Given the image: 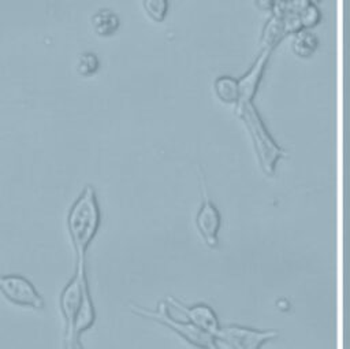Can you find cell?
Instances as JSON below:
<instances>
[{
  "label": "cell",
  "mask_w": 350,
  "mask_h": 349,
  "mask_svg": "<svg viewBox=\"0 0 350 349\" xmlns=\"http://www.w3.org/2000/svg\"><path fill=\"white\" fill-rule=\"evenodd\" d=\"M60 311L64 318L66 346L79 348V335L94 323V307L90 297L85 261H77V272L60 294Z\"/></svg>",
  "instance_id": "1"
},
{
  "label": "cell",
  "mask_w": 350,
  "mask_h": 349,
  "mask_svg": "<svg viewBox=\"0 0 350 349\" xmlns=\"http://www.w3.org/2000/svg\"><path fill=\"white\" fill-rule=\"evenodd\" d=\"M101 223L100 207L93 186L88 185L74 201L67 216V230L77 253V261H85L86 252Z\"/></svg>",
  "instance_id": "2"
},
{
  "label": "cell",
  "mask_w": 350,
  "mask_h": 349,
  "mask_svg": "<svg viewBox=\"0 0 350 349\" xmlns=\"http://www.w3.org/2000/svg\"><path fill=\"white\" fill-rule=\"evenodd\" d=\"M241 116L243 118L250 135L253 138L254 149L258 156V161L265 174L272 175L275 172V167L278 160L282 157L283 151L271 137L268 130L265 129L258 112L256 111L252 101L239 103Z\"/></svg>",
  "instance_id": "3"
},
{
  "label": "cell",
  "mask_w": 350,
  "mask_h": 349,
  "mask_svg": "<svg viewBox=\"0 0 350 349\" xmlns=\"http://www.w3.org/2000/svg\"><path fill=\"white\" fill-rule=\"evenodd\" d=\"M131 309L137 315H142L145 318L157 320V322L168 326L171 330L178 333L187 342H190L191 345H194L197 348H216L217 346L216 345V337L213 334L197 327L186 316L182 320L176 319L175 316H172L170 313V311L167 309V304H164V302L160 304L159 311H156V312L145 311V309L138 308V307H133Z\"/></svg>",
  "instance_id": "4"
},
{
  "label": "cell",
  "mask_w": 350,
  "mask_h": 349,
  "mask_svg": "<svg viewBox=\"0 0 350 349\" xmlns=\"http://www.w3.org/2000/svg\"><path fill=\"white\" fill-rule=\"evenodd\" d=\"M278 335L273 330H257L239 324H228L220 327L216 339L223 341L226 346L234 349H258L265 342L272 341Z\"/></svg>",
  "instance_id": "5"
},
{
  "label": "cell",
  "mask_w": 350,
  "mask_h": 349,
  "mask_svg": "<svg viewBox=\"0 0 350 349\" xmlns=\"http://www.w3.org/2000/svg\"><path fill=\"white\" fill-rule=\"evenodd\" d=\"M0 292L15 305L33 309H42L45 305L34 285L22 275H0Z\"/></svg>",
  "instance_id": "6"
},
{
  "label": "cell",
  "mask_w": 350,
  "mask_h": 349,
  "mask_svg": "<svg viewBox=\"0 0 350 349\" xmlns=\"http://www.w3.org/2000/svg\"><path fill=\"white\" fill-rule=\"evenodd\" d=\"M201 186H202L204 200H202L200 211L196 216V224H197V229H198L201 237L204 238L205 244L209 248H216L219 244L217 234H219L220 224H221V216H220L217 207L208 197L205 181H204L202 175H201Z\"/></svg>",
  "instance_id": "7"
},
{
  "label": "cell",
  "mask_w": 350,
  "mask_h": 349,
  "mask_svg": "<svg viewBox=\"0 0 350 349\" xmlns=\"http://www.w3.org/2000/svg\"><path fill=\"white\" fill-rule=\"evenodd\" d=\"M176 307L185 313V316L193 323L196 324L197 327L216 335V333L219 331L220 328V324H219V319L215 313V311L206 305V304H196V305H191V307H186V305H182L179 304L176 300L171 298Z\"/></svg>",
  "instance_id": "8"
},
{
  "label": "cell",
  "mask_w": 350,
  "mask_h": 349,
  "mask_svg": "<svg viewBox=\"0 0 350 349\" xmlns=\"http://www.w3.org/2000/svg\"><path fill=\"white\" fill-rule=\"evenodd\" d=\"M269 52H271V49H264V52L258 56V59L254 62L252 68L238 81L239 82V93H241L239 103L252 101L254 93L258 89L261 77L264 74L267 62L269 59Z\"/></svg>",
  "instance_id": "9"
},
{
  "label": "cell",
  "mask_w": 350,
  "mask_h": 349,
  "mask_svg": "<svg viewBox=\"0 0 350 349\" xmlns=\"http://www.w3.org/2000/svg\"><path fill=\"white\" fill-rule=\"evenodd\" d=\"M92 26H93V30L98 36L108 37V36H112L118 30L119 18L111 10H98L92 16Z\"/></svg>",
  "instance_id": "10"
},
{
  "label": "cell",
  "mask_w": 350,
  "mask_h": 349,
  "mask_svg": "<svg viewBox=\"0 0 350 349\" xmlns=\"http://www.w3.org/2000/svg\"><path fill=\"white\" fill-rule=\"evenodd\" d=\"M216 96L227 104L239 103V82L228 75H223L215 81Z\"/></svg>",
  "instance_id": "11"
},
{
  "label": "cell",
  "mask_w": 350,
  "mask_h": 349,
  "mask_svg": "<svg viewBox=\"0 0 350 349\" xmlns=\"http://www.w3.org/2000/svg\"><path fill=\"white\" fill-rule=\"evenodd\" d=\"M317 47V40L309 33H301L294 38L293 49L298 56H309Z\"/></svg>",
  "instance_id": "12"
},
{
  "label": "cell",
  "mask_w": 350,
  "mask_h": 349,
  "mask_svg": "<svg viewBox=\"0 0 350 349\" xmlns=\"http://www.w3.org/2000/svg\"><path fill=\"white\" fill-rule=\"evenodd\" d=\"M98 66H100V63H98L97 56L92 52H86L78 57L77 71L82 77H92L98 70Z\"/></svg>",
  "instance_id": "13"
},
{
  "label": "cell",
  "mask_w": 350,
  "mask_h": 349,
  "mask_svg": "<svg viewBox=\"0 0 350 349\" xmlns=\"http://www.w3.org/2000/svg\"><path fill=\"white\" fill-rule=\"evenodd\" d=\"M144 5L149 14V16L156 21H164L167 11H168V1L167 0H144Z\"/></svg>",
  "instance_id": "14"
}]
</instances>
